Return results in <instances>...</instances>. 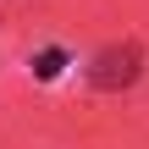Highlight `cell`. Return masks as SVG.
I'll return each mask as SVG.
<instances>
[{
  "label": "cell",
  "instance_id": "6da1fadb",
  "mask_svg": "<svg viewBox=\"0 0 149 149\" xmlns=\"http://www.w3.org/2000/svg\"><path fill=\"white\" fill-rule=\"evenodd\" d=\"M138 72H144V50H138V39H122V44H105V50L94 55L88 83H94L100 94H116V88H133Z\"/></svg>",
  "mask_w": 149,
  "mask_h": 149
},
{
  "label": "cell",
  "instance_id": "7a4b0ae2",
  "mask_svg": "<svg viewBox=\"0 0 149 149\" xmlns=\"http://www.w3.org/2000/svg\"><path fill=\"white\" fill-rule=\"evenodd\" d=\"M28 66H33V77H39V83H55V77L66 72V50H61V44H50V50H39Z\"/></svg>",
  "mask_w": 149,
  "mask_h": 149
}]
</instances>
